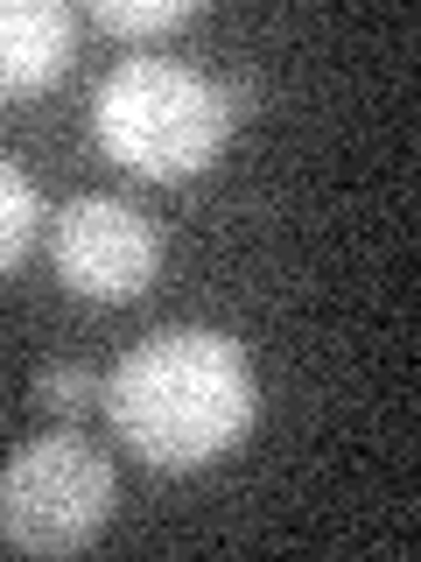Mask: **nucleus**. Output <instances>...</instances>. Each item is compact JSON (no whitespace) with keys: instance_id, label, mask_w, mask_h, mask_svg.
I'll return each instance as SVG.
<instances>
[{"instance_id":"3","label":"nucleus","mask_w":421,"mask_h":562,"mask_svg":"<svg viewBox=\"0 0 421 562\" xmlns=\"http://www.w3.org/2000/svg\"><path fill=\"white\" fill-rule=\"evenodd\" d=\"M113 457L78 429H43L0 464V541L22 555H70L113 520Z\"/></svg>"},{"instance_id":"7","label":"nucleus","mask_w":421,"mask_h":562,"mask_svg":"<svg viewBox=\"0 0 421 562\" xmlns=\"http://www.w3.org/2000/svg\"><path fill=\"white\" fill-rule=\"evenodd\" d=\"M92 22L105 35H162L197 22V0H92Z\"/></svg>"},{"instance_id":"8","label":"nucleus","mask_w":421,"mask_h":562,"mask_svg":"<svg viewBox=\"0 0 421 562\" xmlns=\"http://www.w3.org/2000/svg\"><path fill=\"white\" fill-rule=\"evenodd\" d=\"M99 394H105V380L92 373V366H78V359L35 366V408H43V415H84Z\"/></svg>"},{"instance_id":"5","label":"nucleus","mask_w":421,"mask_h":562,"mask_svg":"<svg viewBox=\"0 0 421 562\" xmlns=\"http://www.w3.org/2000/svg\"><path fill=\"white\" fill-rule=\"evenodd\" d=\"M78 49V14L64 0H0V99L43 92Z\"/></svg>"},{"instance_id":"4","label":"nucleus","mask_w":421,"mask_h":562,"mask_svg":"<svg viewBox=\"0 0 421 562\" xmlns=\"http://www.w3.org/2000/svg\"><path fill=\"white\" fill-rule=\"evenodd\" d=\"M162 268V233L148 211L120 198H70L57 211V274L84 303H127Z\"/></svg>"},{"instance_id":"1","label":"nucleus","mask_w":421,"mask_h":562,"mask_svg":"<svg viewBox=\"0 0 421 562\" xmlns=\"http://www.w3.org/2000/svg\"><path fill=\"white\" fill-rule=\"evenodd\" d=\"M113 436L155 471H197L253 429V366L225 330L183 324L140 338L105 380Z\"/></svg>"},{"instance_id":"6","label":"nucleus","mask_w":421,"mask_h":562,"mask_svg":"<svg viewBox=\"0 0 421 562\" xmlns=\"http://www.w3.org/2000/svg\"><path fill=\"white\" fill-rule=\"evenodd\" d=\"M35 225H43V204H35V183H29V176L8 162V155H0V274H8L14 260L29 254Z\"/></svg>"},{"instance_id":"2","label":"nucleus","mask_w":421,"mask_h":562,"mask_svg":"<svg viewBox=\"0 0 421 562\" xmlns=\"http://www.w3.org/2000/svg\"><path fill=\"white\" fill-rule=\"evenodd\" d=\"M239 113L218 78L169 57H127L92 92V134L120 169L148 183H183L232 140Z\"/></svg>"}]
</instances>
